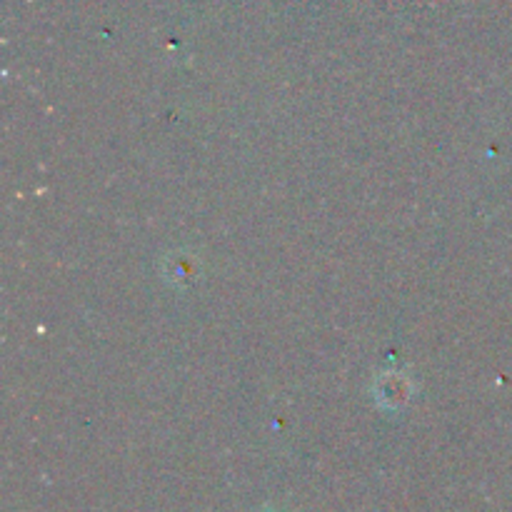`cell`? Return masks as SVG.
Here are the masks:
<instances>
[{
    "label": "cell",
    "instance_id": "1",
    "mask_svg": "<svg viewBox=\"0 0 512 512\" xmlns=\"http://www.w3.org/2000/svg\"><path fill=\"white\" fill-rule=\"evenodd\" d=\"M410 395H413V383L405 373H383L375 380V400L380 408L385 410H400L408 405Z\"/></svg>",
    "mask_w": 512,
    "mask_h": 512
},
{
    "label": "cell",
    "instance_id": "2",
    "mask_svg": "<svg viewBox=\"0 0 512 512\" xmlns=\"http://www.w3.org/2000/svg\"><path fill=\"white\" fill-rule=\"evenodd\" d=\"M165 278L175 280V283H185V280L195 278V260L185 253L170 255L168 263H165Z\"/></svg>",
    "mask_w": 512,
    "mask_h": 512
}]
</instances>
